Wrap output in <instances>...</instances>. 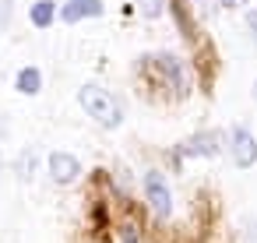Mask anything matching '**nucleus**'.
Listing matches in <instances>:
<instances>
[{
  "label": "nucleus",
  "mask_w": 257,
  "mask_h": 243,
  "mask_svg": "<svg viewBox=\"0 0 257 243\" xmlns=\"http://www.w3.org/2000/svg\"><path fill=\"white\" fill-rule=\"evenodd\" d=\"M78 99H81L85 113H88L95 124H102V127H120V124H123V109H120V102H116L106 88L85 85V88L78 92Z\"/></svg>",
  "instance_id": "obj_1"
},
{
  "label": "nucleus",
  "mask_w": 257,
  "mask_h": 243,
  "mask_svg": "<svg viewBox=\"0 0 257 243\" xmlns=\"http://www.w3.org/2000/svg\"><path fill=\"white\" fill-rule=\"evenodd\" d=\"M145 190H148V201H152L155 215H159V218H169V215H173V194H169L162 173H148V176H145Z\"/></svg>",
  "instance_id": "obj_2"
},
{
  "label": "nucleus",
  "mask_w": 257,
  "mask_h": 243,
  "mask_svg": "<svg viewBox=\"0 0 257 243\" xmlns=\"http://www.w3.org/2000/svg\"><path fill=\"white\" fill-rule=\"evenodd\" d=\"M232 159H236L239 169H250L257 162V141H253V134L246 127H236L232 131Z\"/></svg>",
  "instance_id": "obj_3"
},
{
  "label": "nucleus",
  "mask_w": 257,
  "mask_h": 243,
  "mask_svg": "<svg viewBox=\"0 0 257 243\" xmlns=\"http://www.w3.org/2000/svg\"><path fill=\"white\" fill-rule=\"evenodd\" d=\"M78 173H81V162L74 155H67V152H53L50 155V176L57 183H74Z\"/></svg>",
  "instance_id": "obj_4"
},
{
  "label": "nucleus",
  "mask_w": 257,
  "mask_h": 243,
  "mask_svg": "<svg viewBox=\"0 0 257 243\" xmlns=\"http://www.w3.org/2000/svg\"><path fill=\"white\" fill-rule=\"evenodd\" d=\"M92 15H102V0H71L64 8V22H81Z\"/></svg>",
  "instance_id": "obj_5"
},
{
  "label": "nucleus",
  "mask_w": 257,
  "mask_h": 243,
  "mask_svg": "<svg viewBox=\"0 0 257 243\" xmlns=\"http://www.w3.org/2000/svg\"><path fill=\"white\" fill-rule=\"evenodd\" d=\"M183 152H187V155H215V152H218V134H215V131H211V134H197Z\"/></svg>",
  "instance_id": "obj_6"
},
{
  "label": "nucleus",
  "mask_w": 257,
  "mask_h": 243,
  "mask_svg": "<svg viewBox=\"0 0 257 243\" xmlns=\"http://www.w3.org/2000/svg\"><path fill=\"white\" fill-rule=\"evenodd\" d=\"M159 67L173 78V85H176L180 92H187V74H183V67L176 64V57H159Z\"/></svg>",
  "instance_id": "obj_7"
},
{
  "label": "nucleus",
  "mask_w": 257,
  "mask_h": 243,
  "mask_svg": "<svg viewBox=\"0 0 257 243\" xmlns=\"http://www.w3.org/2000/svg\"><path fill=\"white\" fill-rule=\"evenodd\" d=\"M18 92H25V95H36L39 92V85H43V78H39V71L36 67H25V71H18Z\"/></svg>",
  "instance_id": "obj_8"
},
{
  "label": "nucleus",
  "mask_w": 257,
  "mask_h": 243,
  "mask_svg": "<svg viewBox=\"0 0 257 243\" xmlns=\"http://www.w3.org/2000/svg\"><path fill=\"white\" fill-rule=\"evenodd\" d=\"M50 22H53V4H50V0H39V4L32 8V25L46 29Z\"/></svg>",
  "instance_id": "obj_9"
},
{
  "label": "nucleus",
  "mask_w": 257,
  "mask_h": 243,
  "mask_svg": "<svg viewBox=\"0 0 257 243\" xmlns=\"http://www.w3.org/2000/svg\"><path fill=\"white\" fill-rule=\"evenodd\" d=\"M138 4H141V11H145V15H152V18H155V15L162 11L166 0H138Z\"/></svg>",
  "instance_id": "obj_10"
},
{
  "label": "nucleus",
  "mask_w": 257,
  "mask_h": 243,
  "mask_svg": "<svg viewBox=\"0 0 257 243\" xmlns=\"http://www.w3.org/2000/svg\"><path fill=\"white\" fill-rule=\"evenodd\" d=\"M253 99H257V85H253Z\"/></svg>",
  "instance_id": "obj_11"
},
{
  "label": "nucleus",
  "mask_w": 257,
  "mask_h": 243,
  "mask_svg": "<svg viewBox=\"0 0 257 243\" xmlns=\"http://www.w3.org/2000/svg\"><path fill=\"white\" fill-rule=\"evenodd\" d=\"M229 4H236V0H229Z\"/></svg>",
  "instance_id": "obj_12"
}]
</instances>
